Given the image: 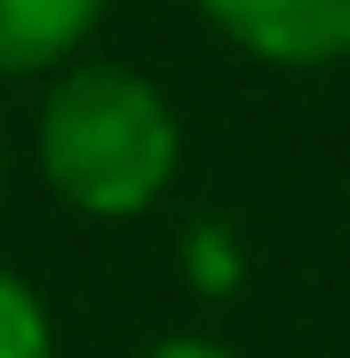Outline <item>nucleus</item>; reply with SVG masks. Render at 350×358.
Masks as SVG:
<instances>
[{"instance_id":"f257e3e1","label":"nucleus","mask_w":350,"mask_h":358,"mask_svg":"<svg viewBox=\"0 0 350 358\" xmlns=\"http://www.w3.org/2000/svg\"><path fill=\"white\" fill-rule=\"evenodd\" d=\"M183 167V120L159 80L112 56H80L40 96V176L72 215L128 223L168 199Z\"/></svg>"},{"instance_id":"f03ea898","label":"nucleus","mask_w":350,"mask_h":358,"mask_svg":"<svg viewBox=\"0 0 350 358\" xmlns=\"http://www.w3.org/2000/svg\"><path fill=\"white\" fill-rule=\"evenodd\" d=\"M207 24L279 72H326L350 56V0H191Z\"/></svg>"},{"instance_id":"7ed1b4c3","label":"nucleus","mask_w":350,"mask_h":358,"mask_svg":"<svg viewBox=\"0 0 350 358\" xmlns=\"http://www.w3.org/2000/svg\"><path fill=\"white\" fill-rule=\"evenodd\" d=\"M104 0H0V80L80 64Z\"/></svg>"},{"instance_id":"423d86ee","label":"nucleus","mask_w":350,"mask_h":358,"mask_svg":"<svg viewBox=\"0 0 350 358\" xmlns=\"http://www.w3.org/2000/svg\"><path fill=\"white\" fill-rule=\"evenodd\" d=\"M0 183H8V159H0Z\"/></svg>"},{"instance_id":"20e7f679","label":"nucleus","mask_w":350,"mask_h":358,"mask_svg":"<svg viewBox=\"0 0 350 358\" xmlns=\"http://www.w3.org/2000/svg\"><path fill=\"white\" fill-rule=\"evenodd\" d=\"M0 358H56V334H48V303L0 271Z\"/></svg>"},{"instance_id":"39448f33","label":"nucleus","mask_w":350,"mask_h":358,"mask_svg":"<svg viewBox=\"0 0 350 358\" xmlns=\"http://www.w3.org/2000/svg\"><path fill=\"white\" fill-rule=\"evenodd\" d=\"M136 358H239V350L207 343V334H159V343H143Z\"/></svg>"}]
</instances>
